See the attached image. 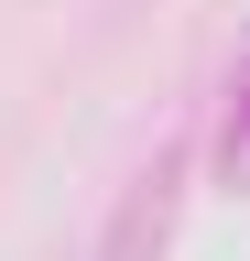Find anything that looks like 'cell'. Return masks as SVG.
I'll use <instances>...</instances> for the list:
<instances>
[{
	"label": "cell",
	"mask_w": 250,
	"mask_h": 261,
	"mask_svg": "<svg viewBox=\"0 0 250 261\" xmlns=\"http://www.w3.org/2000/svg\"><path fill=\"white\" fill-rule=\"evenodd\" d=\"M185 174H196V130L152 142V163L109 196V228H98V261H163L174 250V218H185Z\"/></svg>",
	"instance_id": "6da1fadb"
},
{
	"label": "cell",
	"mask_w": 250,
	"mask_h": 261,
	"mask_svg": "<svg viewBox=\"0 0 250 261\" xmlns=\"http://www.w3.org/2000/svg\"><path fill=\"white\" fill-rule=\"evenodd\" d=\"M207 163H217V185H239V196H250V55L229 65V87H217V120H207Z\"/></svg>",
	"instance_id": "7a4b0ae2"
}]
</instances>
